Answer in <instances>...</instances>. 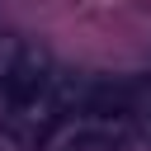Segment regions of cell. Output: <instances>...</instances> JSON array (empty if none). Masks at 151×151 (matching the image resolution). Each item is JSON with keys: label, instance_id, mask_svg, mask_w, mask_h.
<instances>
[{"label": "cell", "instance_id": "3", "mask_svg": "<svg viewBox=\"0 0 151 151\" xmlns=\"http://www.w3.org/2000/svg\"><path fill=\"white\" fill-rule=\"evenodd\" d=\"M14 52H19V42H0V85H5V76H9V61H14Z\"/></svg>", "mask_w": 151, "mask_h": 151}, {"label": "cell", "instance_id": "1", "mask_svg": "<svg viewBox=\"0 0 151 151\" xmlns=\"http://www.w3.org/2000/svg\"><path fill=\"white\" fill-rule=\"evenodd\" d=\"M57 76H61V71L52 66V52H47V47H38V42H19V52H14V61H9V76H5V85H0V104H5V113H14V109H24V104L42 99V94L52 90Z\"/></svg>", "mask_w": 151, "mask_h": 151}, {"label": "cell", "instance_id": "2", "mask_svg": "<svg viewBox=\"0 0 151 151\" xmlns=\"http://www.w3.org/2000/svg\"><path fill=\"white\" fill-rule=\"evenodd\" d=\"M132 127L127 123H104V118H76L52 151H127Z\"/></svg>", "mask_w": 151, "mask_h": 151}]
</instances>
